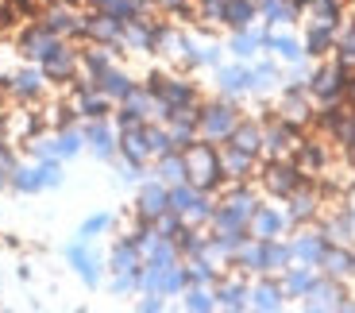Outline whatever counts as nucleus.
<instances>
[{
	"label": "nucleus",
	"mask_w": 355,
	"mask_h": 313,
	"mask_svg": "<svg viewBox=\"0 0 355 313\" xmlns=\"http://www.w3.org/2000/svg\"><path fill=\"white\" fill-rule=\"evenodd\" d=\"M186 170L189 182L205 194H216L224 186V167H220V144H209V139H197L193 147H186Z\"/></svg>",
	"instance_id": "1"
},
{
	"label": "nucleus",
	"mask_w": 355,
	"mask_h": 313,
	"mask_svg": "<svg viewBox=\"0 0 355 313\" xmlns=\"http://www.w3.org/2000/svg\"><path fill=\"white\" fill-rule=\"evenodd\" d=\"M240 108L232 105V97H220V101H201V112H197V132L201 139L209 144H224L232 135V128L240 124Z\"/></svg>",
	"instance_id": "2"
},
{
	"label": "nucleus",
	"mask_w": 355,
	"mask_h": 313,
	"mask_svg": "<svg viewBox=\"0 0 355 313\" xmlns=\"http://www.w3.org/2000/svg\"><path fill=\"white\" fill-rule=\"evenodd\" d=\"M259 182H263V189L270 197H282V201H286L293 189H302L309 178L297 170V162H293V159H266L263 167H259Z\"/></svg>",
	"instance_id": "3"
},
{
	"label": "nucleus",
	"mask_w": 355,
	"mask_h": 313,
	"mask_svg": "<svg viewBox=\"0 0 355 313\" xmlns=\"http://www.w3.org/2000/svg\"><path fill=\"white\" fill-rule=\"evenodd\" d=\"M8 186L16 189V194H39V189L62 186V159H43V162H35V167H16Z\"/></svg>",
	"instance_id": "4"
},
{
	"label": "nucleus",
	"mask_w": 355,
	"mask_h": 313,
	"mask_svg": "<svg viewBox=\"0 0 355 313\" xmlns=\"http://www.w3.org/2000/svg\"><path fill=\"white\" fill-rule=\"evenodd\" d=\"M39 70L46 74V81H73L81 70V51H73L66 39H54L51 51H46L43 62H39Z\"/></svg>",
	"instance_id": "5"
},
{
	"label": "nucleus",
	"mask_w": 355,
	"mask_h": 313,
	"mask_svg": "<svg viewBox=\"0 0 355 313\" xmlns=\"http://www.w3.org/2000/svg\"><path fill=\"white\" fill-rule=\"evenodd\" d=\"M344 85H347V70H344V66H336V62L317 66V70L309 74V81H305L309 97L320 101V105H329V101H344Z\"/></svg>",
	"instance_id": "6"
},
{
	"label": "nucleus",
	"mask_w": 355,
	"mask_h": 313,
	"mask_svg": "<svg viewBox=\"0 0 355 313\" xmlns=\"http://www.w3.org/2000/svg\"><path fill=\"white\" fill-rule=\"evenodd\" d=\"M116 147H120V155H124L128 167L143 170V167H147V159H151V147H147V124L120 128V132H116Z\"/></svg>",
	"instance_id": "7"
},
{
	"label": "nucleus",
	"mask_w": 355,
	"mask_h": 313,
	"mask_svg": "<svg viewBox=\"0 0 355 313\" xmlns=\"http://www.w3.org/2000/svg\"><path fill=\"white\" fill-rule=\"evenodd\" d=\"M220 167H224V182H251L259 174V155H248L232 144H220Z\"/></svg>",
	"instance_id": "8"
},
{
	"label": "nucleus",
	"mask_w": 355,
	"mask_h": 313,
	"mask_svg": "<svg viewBox=\"0 0 355 313\" xmlns=\"http://www.w3.org/2000/svg\"><path fill=\"white\" fill-rule=\"evenodd\" d=\"M0 90H8L16 101H35V97H43V90H46V74L39 70H19V74H12V78H0Z\"/></svg>",
	"instance_id": "9"
},
{
	"label": "nucleus",
	"mask_w": 355,
	"mask_h": 313,
	"mask_svg": "<svg viewBox=\"0 0 355 313\" xmlns=\"http://www.w3.org/2000/svg\"><path fill=\"white\" fill-rule=\"evenodd\" d=\"M170 209V186L166 182H143L139 186V197H135V213L147 217V221H159L162 213Z\"/></svg>",
	"instance_id": "10"
},
{
	"label": "nucleus",
	"mask_w": 355,
	"mask_h": 313,
	"mask_svg": "<svg viewBox=\"0 0 355 313\" xmlns=\"http://www.w3.org/2000/svg\"><path fill=\"white\" fill-rule=\"evenodd\" d=\"M286 224H290V217H286L282 209L259 205L255 213H251L248 228H251V240H278V236L286 232Z\"/></svg>",
	"instance_id": "11"
},
{
	"label": "nucleus",
	"mask_w": 355,
	"mask_h": 313,
	"mask_svg": "<svg viewBox=\"0 0 355 313\" xmlns=\"http://www.w3.org/2000/svg\"><path fill=\"white\" fill-rule=\"evenodd\" d=\"M286 201H290V209H286L290 224H305V221H313V217H320V189L313 186V182L302 189H293Z\"/></svg>",
	"instance_id": "12"
},
{
	"label": "nucleus",
	"mask_w": 355,
	"mask_h": 313,
	"mask_svg": "<svg viewBox=\"0 0 355 313\" xmlns=\"http://www.w3.org/2000/svg\"><path fill=\"white\" fill-rule=\"evenodd\" d=\"M216 85L224 97H240L255 90V70L251 66H216Z\"/></svg>",
	"instance_id": "13"
},
{
	"label": "nucleus",
	"mask_w": 355,
	"mask_h": 313,
	"mask_svg": "<svg viewBox=\"0 0 355 313\" xmlns=\"http://www.w3.org/2000/svg\"><path fill=\"white\" fill-rule=\"evenodd\" d=\"M39 24L51 31V35H58V39H70V35H85V16H73L70 12V4H62V8H51Z\"/></svg>",
	"instance_id": "14"
},
{
	"label": "nucleus",
	"mask_w": 355,
	"mask_h": 313,
	"mask_svg": "<svg viewBox=\"0 0 355 313\" xmlns=\"http://www.w3.org/2000/svg\"><path fill=\"white\" fill-rule=\"evenodd\" d=\"M81 135H85V144L93 147V155L97 159H112L120 147H116V132L108 120H85V128H81Z\"/></svg>",
	"instance_id": "15"
},
{
	"label": "nucleus",
	"mask_w": 355,
	"mask_h": 313,
	"mask_svg": "<svg viewBox=\"0 0 355 313\" xmlns=\"http://www.w3.org/2000/svg\"><path fill=\"white\" fill-rule=\"evenodd\" d=\"M340 298H344V290H340L336 278L320 275L309 287V294H305V310H340V305H344Z\"/></svg>",
	"instance_id": "16"
},
{
	"label": "nucleus",
	"mask_w": 355,
	"mask_h": 313,
	"mask_svg": "<svg viewBox=\"0 0 355 313\" xmlns=\"http://www.w3.org/2000/svg\"><path fill=\"white\" fill-rule=\"evenodd\" d=\"M224 144L240 147V151H248V155H263V124H259L255 117H240V124L232 128V135Z\"/></svg>",
	"instance_id": "17"
},
{
	"label": "nucleus",
	"mask_w": 355,
	"mask_h": 313,
	"mask_svg": "<svg viewBox=\"0 0 355 313\" xmlns=\"http://www.w3.org/2000/svg\"><path fill=\"white\" fill-rule=\"evenodd\" d=\"M66 260H70V267L81 275V282H85V287H97V278H101L97 267H101V263H97V255L85 248V240L70 244V248H66Z\"/></svg>",
	"instance_id": "18"
},
{
	"label": "nucleus",
	"mask_w": 355,
	"mask_h": 313,
	"mask_svg": "<svg viewBox=\"0 0 355 313\" xmlns=\"http://www.w3.org/2000/svg\"><path fill=\"white\" fill-rule=\"evenodd\" d=\"M259 19V0H224V12H220V24L232 27V31H243Z\"/></svg>",
	"instance_id": "19"
},
{
	"label": "nucleus",
	"mask_w": 355,
	"mask_h": 313,
	"mask_svg": "<svg viewBox=\"0 0 355 313\" xmlns=\"http://www.w3.org/2000/svg\"><path fill=\"white\" fill-rule=\"evenodd\" d=\"M108 66H116V62H112V46H108V43H89V46H81V70H78V74H85V78L97 81L101 74L108 70Z\"/></svg>",
	"instance_id": "20"
},
{
	"label": "nucleus",
	"mask_w": 355,
	"mask_h": 313,
	"mask_svg": "<svg viewBox=\"0 0 355 313\" xmlns=\"http://www.w3.org/2000/svg\"><path fill=\"white\" fill-rule=\"evenodd\" d=\"M336 35H340V27L313 24L309 35H305V58H329L332 46H336Z\"/></svg>",
	"instance_id": "21"
},
{
	"label": "nucleus",
	"mask_w": 355,
	"mask_h": 313,
	"mask_svg": "<svg viewBox=\"0 0 355 313\" xmlns=\"http://www.w3.org/2000/svg\"><path fill=\"white\" fill-rule=\"evenodd\" d=\"M162 105L170 108H189V105H201V97H197V85L186 78H166V90H162Z\"/></svg>",
	"instance_id": "22"
},
{
	"label": "nucleus",
	"mask_w": 355,
	"mask_h": 313,
	"mask_svg": "<svg viewBox=\"0 0 355 313\" xmlns=\"http://www.w3.org/2000/svg\"><path fill=\"white\" fill-rule=\"evenodd\" d=\"M112 105H116V101L105 97V93H101V85H97V90L78 93V105H73V108H78V117H85V120H108Z\"/></svg>",
	"instance_id": "23"
},
{
	"label": "nucleus",
	"mask_w": 355,
	"mask_h": 313,
	"mask_svg": "<svg viewBox=\"0 0 355 313\" xmlns=\"http://www.w3.org/2000/svg\"><path fill=\"white\" fill-rule=\"evenodd\" d=\"M317 267H320V275H329V278L352 275V248H344V244H329Z\"/></svg>",
	"instance_id": "24"
},
{
	"label": "nucleus",
	"mask_w": 355,
	"mask_h": 313,
	"mask_svg": "<svg viewBox=\"0 0 355 313\" xmlns=\"http://www.w3.org/2000/svg\"><path fill=\"white\" fill-rule=\"evenodd\" d=\"M329 244H332V240H329L324 232H305V236H297L290 248H293V260H297V263H313V267H317Z\"/></svg>",
	"instance_id": "25"
},
{
	"label": "nucleus",
	"mask_w": 355,
	"mask_h": 313,
	"mask_svg": "<svg viewBox=\"0 0 355 313\" xmlns=\"http://www.w3.org/2000/svg\"><path fill=\"white\" fill-rule=\"evenodd\" d=\"M97 85H101V93H105V97H112V101H124L128 93L135 90L132 74H128V70H120V66H108V70L97 78Z\"/></svg>",
	"instance_id": "26"
},
{
	"label": "nucleus",
	"mask_w": 355,
	"mask_h": 313,
	"mask_svg": "<svg viewBox=\"0 0 355 313\" xmlns=\"http://www.w3.org/2000/svg\"><path fill=\"white\" fill-rule=\"evenodd\" d=\"M182 255H178V244L166 240V236L155 232L151 240L143 244V263H155V267H170V263H178Z\"/></svg>",
	"instance_id": "27"
},
{
	"label": "nucleus",
	"mask_w": 355,
	"mask_h": 313,
	"mask_svg": "<svg viewBox=\"0 0 355 313\" xmlns=\"http://www.w3.org/2000/svg\"><path fill=\"white\" fill-rule=\"evenodd\" d=\"M213 298H216L220 310H248V305H251V290L243 287L240 278H232V282H216Z\"/></svg>",
	"instance_id": "28"
},
{
	"label": "nucleus",
	"mask_w": 355,
	"mask_h": 313,
	"mask_svg": "<svg viewBox=\"0 0 355 313\" xmlns=\"http://www.w3.org/2000/svg\"><path fill=\"white\" fill-rule=\"evenodd\" d=\"M282 290L286 298H305L309 294V287L317 282V271H313V263H302V267H286L282 271Z\"/></svg>",
	"instance_id": "29"
},
{
	"label": "nucleus",
	"mask_w": 355,
	"mask_h": 313,
	"mask_svg": "<svg viewBox=\"0 0 355 313\" xmlns=\"http://www.w3.org/2000/svg\"><path fill=\"white\" fill-rule=\"evenodd\" d=\"M155 178L166 182V186H174V182H186V178H189V170H186V155H182V151L159 155V162H155Z\"/></svg>",
	"instance_id": "30"
},
{
	"label": "nucleus",
	"mask_w": 355,
	"mask_h": 313,
	"mask_svg": "<svg viewBox=\"0 0 355 313\" xmlns=\"http://www.w3.org/2000/svg\"><path fill=\"white\" fill-rule=\"evenodd\" d=\"M282 298H286V290L275 278H263L259 287H251V305L255 310H282Z\"/></svg>",
	"instance_id": "31"
},
{
	"label": "nucleus",
	"mask_w": 355,
	"mask_h": 313,
	"mask_svg": "<svg viewBox=\"0 0 355 313\" xmlns=\"http://www.w3.org/2000/svg\"><path fill=\"white\" fill-rule=\"evenodd\" d=\"M139 267H143V248L124 236V240L112 248V271L120 275V271H139Z\"/></svg>",
	"instance_id": "32"
},
{
	"label": "nucleus",
	"mask_w": 355,
	"mask_h": 313,
	"mask_svg": "<svg viewBox=\"0 0 355 313\" xmlns=\"http://www.w3.org/2000/svg\"><path fill=\"white\" fill-rule=\"evenodd\" d=\"M259 46H266V31H251V27H243V31H236V35H232L228 51L243 62V58H251Z\"/></svg>",
	"instance_id": "33"
},
{
	"label": "nucleus",
	"mask_w": 355,
	"mask_h": 313,
	"mask_svg": "<svg viewBox=\"0 0 355 313\" xmlns=\"http://www.w3.org/2000/svg\"><path fill=\"white\" fill-rule=\"evenodd\" d=\"M266 51H275L286 62H302L305 58V43L293 35H266Z\"/></svg>",
	"instance_id": "34"
},
{
	"label": "nucleus",
	"mask_w": 355,
	"mask_h": 313,
	"mask_svg": "<svg viewBox=\"0 0 355 313\" xmlns=\"http://www.w3.org/2000/svg\"><path fill=\"white\" fill-rule=\"evenodd\" d=\"M263 251H266V275L286 271L293 263V248H290V244H282V236H278V240H263Z\"/></svg>",
	"instance_id": "35"
},
{
	"label": "nucleus",
	"mask_w": 355,
	"mask_h": 313,
	"mask_svg": "<svg viewBox=\"0 0 355 313\" xmlns=\"http://www.w3.org/2000/svg\"><path fill=\"white\" fill-rule=\"evenodd\" d=\"M147 147H151L155 159H159V155L178 151V147H174V135H170V128H166V124H151V120H147Z\"/></svg>",
	"instance_id": "36"
},
{
	"label": "nucleus",
	"mask_w": 355,
	"mask_h": 313,
	"mask_svg": "<svg viewBox=\"0 0 355 313\" xmlns=\"http://www.w3.org/2000/svg\"><path fill=\"white\" fill-rule=\"evenodd\" d=\"M81 147H85V135H81L78 128H62V132L54 135V151H58V159H73Z\"/></svg>",
	"instance_id": "37"
},
{
	"label": "nucleus",
	"mask_w": 355,
	"mask_h": 313,
	"mask_svg": "<svg viewBox=\"0 0 355 313\" xmlns=\"http://www.w3.org/2000/svg\"><path fill=\"white\" fill-rule=\"evenodd\" d=\"M182 228H186V217H182V213H174V209H166V213H162L159 221H155V232H159V236H166V240H174V236L182 232Z\"/></svg>",
	"instance_id": "38"
},
{
	"label": "nucleus",
	"mask_w": 355,
	"mask_h": 313,
	"mask_svg": "<svg viewBox=\"0 0 355 313\" xmlns=\"http://www.w3.org/2000/svg\"><path fill=\"white\" fill-rule=\"evenodd\" d=\"M186 310H197V313L216 310V298L209 294L205 287H186Z\"/></svg>",
	"instance_id": "39"
},
{
	"label": "nucleus",
	"mask_w": 355,
	"mask_h": 313,
	"mask_svg": "<svg viewBox=\"0 0 355 313\" xmlns=\"http://www.w3.org/2000/svg\"><path fill=\"white\" fill-rule=\"evenodd\" d=\"M108 224H112V217H108V213H97V217H89V221L81 224V240H93V236H97V232H105Z\"/></svg>",
	"instance_id": "40"
},
{
	"label": "nucleus",
	"mask_w": 355,
	"mask_h": 313,
	"mask_svg": "<svg viewBox=\"0 0 355 313\" xmlns=\"http://www.w3.org/2000/svg\"><path fill=\"white\" fill-rule=\"evenodd\" d=\"M31 155H35L39 162H43V159H58V151H54V139H39V144H31Z\"/></svg>",
	"instance_id": "41"
},
{
	"label": "nucleus",
	"mask_w": 355,
	"mask_h": 313,
	"mask_svg": "<svg viewBox=\"0 0 355 313\" xmlns=\"http://www.w3.org/2000/svg\"><path fill=\"white\" fill-rule=\"evenodd\" d=\"M197 62H205V66H220V46H205V51H197Z\"/></svg>",
	"instance_id": "42"
},
{
	"label": "nucleus",
	"mask_w": 355,
	"mask_h": 313,
	"mask_svg": "<svg viewBox=\"0 0 355 313\" xmlns=\"http://www.w3.org/2000/svg\"><path fill=\"white\" fill-rule=\"evenodd\" d=\"M344 101L355 108V74H347V85H344Z\"/></svg>",
	"instance_id": "43"
},
{
	"label": "nucleus",
	"mask_w": 355,
	"mask_h": 313,
	"mask_svg": "<svg viewBox=\"0 0 355 313\" xmlns=\"http://www.w3.org/2000/svg\"><path fill=\"white\" fill-rule=\"evenodd\" d=\"M8 178H12V174H8V170H4V167H0V189L8 186Z\"/></svg>",
	"instance_id": "44"
},
{
	"label": "nucleus",
	"mask_w": 355,
	"mask_h": 313,
	"mask_svg": "<svg viewBox=\"0 0 355 313\" xmlns=\"http://www.w3.org/2000/svg\"><path fill=\"white\" fill-rule=\"evenodd\" d=\"M85 4H93V8H108L112 0H85Z\"/></svg>",
	"instance_id": "45"
},
{
	"label": "nucleus",
	"mask_w": 355,
	"mask_h": 313,
	"mask_svg": "<svg viewBox=\"0 0 355 313\" xmlns=\"http://www.w3.org/2000/svg\"><path fill=\"white\" fill-rule=\"evenodd\" d=\"M58 4H81V0H58Z\"/></svg>",
	"instance_id": "46"
},
{
	"label": "nucleus",
	"mask_w": 355,
	"mask_h": 313,
	"mask_svg": "<svg viewBox=\"0 0 355 313\" xmlns=\"http://www.w3.org/2000/svg\"><path fill=\"white\" fill-rule=\"evenodd\" d=\"M352 275H355V248H352Z\"/></svg>",
	"instance_id": "47"
}]
</instances>
